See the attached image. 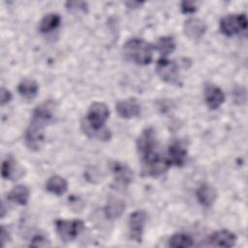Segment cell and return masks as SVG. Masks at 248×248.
I'll return each instance as SVG.
<instances>
[{
  "label": "cell",
  "instance_id": "7",
  "mask_svg": "<svg viewBox=\"0 0 248 248\" xmlns=\"http://www.w3.org/2000/svg\"><path fill=\"white\" fill-rule=\"evenodd\" d=\"M247 28V17L244 14L228 15L220 20V30L226 36H233Z\"/></svg>",
  "mask_w": 248,
  "mask_h": 248
},
{
  "label": "cell",
  "instance_id": "17",
  "mask_svg": "<svg viewBox=\"0 0 248 248\" xmlns=\"http://www.w3.org/2000/svg\"><path fill=\"white\" fill-rule=\"evenodd\" d=\"M23 174V169L12 158L3 161L1 166V175L4 179H18Z\"/></svg>",
  "mask_w": 248,
  "mask_h": 248
},
{
  "label": "cell",
  "instance_id": "12",
  "mask_svg": "<svg viewBox=\"0 0 248 248\" xmlns=\"http://www.w3.org/2000/svg\"><path fill=\"white\" fill-rule=\"evenodd\" d=\"M204 101L210 109L218 108L225 101V94L221 88L214 84H207L203 91Z\"/></svg>",
  "mask_w": 248,
  "mask_h": 248
},
{
  "label": "cell",
  "instance_id": "26",
  "mask_svg": "<svg viewBox=\"0 0 248 248\" xmlns=\"http://www.w3.org/2000/svg\"><path fill=\"white\" fill-rule=\"evenodd\" d=\"M180 8L182 13L184 14H192L197 11V5L194 1H182L180 4Z\"/></svg>",
  "mask_w": 248,
  "mask_h": 248
},
{
  "label": "cell",
  "instance_id": "9",
  "mask_svg": "<svg viewBox=\"0 0 248 248\" xmlns=\"http://www.w3.org/2000/svg\"><path fill=\"white\" fill-rule=\"evenodd\" d=\"M115 108L118 115L126 119L137 117L140 113V105L135 98L120 100L117 102Z\"/></svg>",
  "mask_w": 248,
  "mask_h": 248
},
{
  "label": "cell",
  "instance_id": "27",
  "mask_svg": "<svg viewBox=\"0 0 248 248\" xmlns=\"http://www.w3.org/2000/svg\"><path fill=\"white\" fill-rule=\"evenodd\" d=\"M30 245L35 247H46V246H49V242L44 235L38 234L32 238Z\"/></svg>",
  "mask_w": 248,
  "mask_h": 248
},
{
  "label": "cell",
  "instance_id": "6",
  "mask_svg": "<svg viewBox=\"0 0 248 248\" xmlns=\"http://www.w3.org/2000/svg\"><path fill=\"white\" fill-rule=\"evenodd\" d=\"M84 223L81 220H62L55 221V230L63 241H72L83 231Z\"/></svg>",
  "mask_w": 248,
  "mask_h": 248
},
{
  "label": "cell",
  "instance_id": "23",
  "mask_svg": "<svg viewBox=\"0 0 248 248\" xmlns=\"http://www.w3.org/2000/svg\"><path fill=\"white\" fill-rule=\"evenodd\" d=\"M61 22V17L58 14H47L40 21L39 30L41 33H49L56 29Z\"/></svg>",
  "mask_w": 248,
  "mask_h": 248
},
{
  "label": "cell",
  "instance_id": "8",
  "mask_svg": "<svg viewBox=\"0 0 248 248\" xmlns=\"http://www.w3.org/2000/svg\"><path fill=\"white\" fill-rule=\"evenodd\" d=\"M146 217V213L143 210H136L130 214L128 219V228L131 239L137 242L141 241Z\"/></svg>",
  "mask_w": 248,
  "mask_h": 248
},
{
  "label": "cell",
  "instance_id": "30",
  "mask_svg": "<svg viewBox=\"0 0 248 248\" xmlns=\"http://www.w3.org/2000/svg\"><path fill=\"white\" fill-rule=\"evenodd\" d=\"M1 241H2V246L5 245V242L10 240V235L8 233V231H6L5 227H2V231H1Z\"/></svg>",
  "mask_w": 248,
  "mask_h": 248
},
{
  "label": "cell",
  "instance_id": "22",
  "mask_svg": "<svg viewBox=\"0 0 248 248\" xmlns=\"http://www.w3.org/2000/svg\"><path fill=\"white\" fill-rule=\"evenodd\" d=\"M39 85L36 80L32 78H25L21 80L17 85V91L23 98L30 100L37 96Z\"/></svg>",
  "mask_w": 248,
  "mask_h": 248
},
{
  "label": "cell",
  "instance_id": "14",
  "mask_svg": "<svg viewBox=\"0 0 248 248\" xmlns=\"http://www.w3.org/2000/svg\"><path fill=\"white\" fill-rule=\"evenodd\" d=\"M184 34L191 40L201 39L206 31L205 23L199 18L191 17L184 22Z\"/></svg>",
  "mask_w": 248,
  "mask_h": 248
},
{
  "label": "cell",
  "instance_id": "18",
  "mask_svg": "<svg viewBox=\"0 0 248 248\" xmlns=\"http://www.w3.org/2000/svg\"><path fill=\"white\" fill-rule=\"evenodd\" d=\"M196 196L201 204L205 207H209L214 203L217 198V192L213 186L204 183L198 188L196 191Z\"/></svg>",
  "mask_w": 248,
  "mask_h": 248
},
{
  "label": "cell",
  "instance_id": "10",
  "mask_svg": "<svg viewBox=\"0 0 248 248\" xmlns=\"http://www.w3.org/2000/svg\"><path fill=\"white\" fill-rule=\"evenodd\" d=\"M56 113V106L53 101H46L37 106L32 113V118L37 119L45 124H49L54 120Z\"/></svg>",
  "mask_w": 248,
  "mask_h": 248
},
{
  "label": "cell",
  "instance_id": "24",
  "mask_svg": "<svg viewBox=\"0 0 248 248\" xmlns=\"http://www.w3.org/2000/svg\"><path fill=\"white\" fill-rule=\"evenodd\" d=\"M155 48L159 51V53L165 58L169 54H170L175 48V42L170 36H164L159 38L155 45Z\"/></svg>",
  "mask_w": 248,
  "mask_h": 248
},
{
  "label": "cell",
  "instance_id": "3",
  "mask_svg": "<svg viewBox=\"0 0 248 248\" xmlns=\"http://www.w3.org/2000/svg\"><path fill=\"white\" fill-rule=\"evenodd\" d=\"M141 161V171L142 175L145 176H159L170 167L169 160L155 152V150L145 156H142Z\"/></svg>",
  "mask_w": 248,
  "mask_h": 248
},
{
  "label": "cell",
  "instance_id": "21",
  "mask_svg": "<svg viewBox=\"0 0 248 248\" xmlns=\"http://www.w3.org/2000/svg\"><path fill=\"white\" fill-rule=\"evenodd\" d=\"M47 192L54 195H63L68 190V182L60 175H52L46 183Z\"/></svg>",
  "mask_w": 248,
  "mask_h": 248
},
{
  "label": "cell",
  "instance_id": "13",
  "mask_svg": "<svg viewBox=\"0 0 248 248\" xmlns=\"http://www.w3.org/2000/svg\"><path fill=\"white\" fill-rule=\"evenodd\" d=\"M187 157V149L185 145L179 141H173L170 144L169 150H168V157L170 166L174 165L177 167H181L184 165Z\"/></svg>",
  "mask_w": 248,
  "mask_h": 248
},
{
  "label": "cell",
  "instance_id": "20",
  "mask_svg": "<svg viewBox=\"0 0 248 248\" xmlns=\"http://www.w3.org/2000/svg\"><path fill=\"white\" fill-rule=\"evenodd\" d=\"M29 196H30V190L26 185H16L15 186L9 193L7 198L19 204V205H25L29 200Z\"/></svg>",
  "mask_w": 248,
  "mask_h": 248
},
{
  "label": "cell",
  "instance_id": "29",
  "mask_svg": "<svg viewBox=\"0 0 248 248\" xmlns=\"http://www.w3.org/2000/svg\"><path fill=\"white\" fill-rule=\"evenodd\" d=\"M68 9L70 10H82L85 11L86 9V3L82 1H72V2H67Z\"/></svg>",
  "mask_w": 248,
  "mask_h": 248
},
{
  "label": "cell",
  "instance_id": "11",
  "mask_svg": "<svg viewBox=\"0 0 248 248\" xmlns=\"http://www.w3.org/2000/svg\"><path fill=\"white\" fill-rule=\"evenodd\" d=\"M156 146V138L153 128L144 129L137 140V147L141 157L154 151Z\"/></svg>",
  "mask_w": 248,
  "mask_h": 248
},
{
  "label": "cell",
  "instance_id": "5",
  "mask_svg": "<svg viewBox=\"0 0 248 248\" xmlns=\"http://www.w3.org/2000/svg\"><path fill=\"white\" fill-rule=\"evenodd\" d=\"M157 75L167 83L172 85H180V74L178 65L171 60L162 57L156 64Z\"/></svg>",
  "mask_w": 248,
  "mask_h": 248
},
{
  "label": "cell",
  "instance_id": "25",
  "mask_svg": "<svg viewBox=\"0 0 248 248\" xmlns=\"http://www.w3.org/2000/svg\"><path fill=\"white\" fill-rule=\"evenodd\" d=\"M169 246L172 248H189L194 246L191 236L184 233H175L169 240Z\"/></svg>",
  "mask_w": 248,
  "mask_h": 248
},
{
  "label": "cell",
  "instance_id": "4",
  "mask_svg": "<svg viewBox=\"0 0 248 248\" xmlns=\"http://www.w3.org/2000/svg\"><path fill=\"white\" fill-rule=\"evenodd\" d=\"M46 124L31 118L30 124L24 132V142L31 151H38L45 142V127Z\"/></svg>",
  "mask_w": 248,
  "mask_h": 248
},
{
  "label": "cell",
  "instance_id": "2",
  "mask_svg": "<svg viewBox=\"0 0 248 248\" xmlns=\"http://www.w3.org/2000/svg\"><path fill=\"white\" fill-rule=\"evenodd\" d=\"M123 51L128 60L138 65H147L152 60L153 46L142 39L133 38L125 43Z\"/></svg>",
  "mask_w": 248,
  "mask_h": 248
},
{
  "label": "cell",
  "instance_id": "16",
  "mask_svg": "<svg viewBox=\"0 0 248 248\" xmlns=\"http://www.w3.org/2000/svg\"><path fill=\"white\" fill-rule=\"evenodd\" d=\"M112 173L114 175L115 181L121 186L129 185L133 180V171L125 164L121 162H114L111 167Z\"/></svg>",
  "mask_w": 248,
  "mask_h": 248
},
{
  "label": "cell",
  "instance_id": "15",
  "mask_svg": "<svg viewBox=\"0 0 248 248\" xmlns=\"http://www.w3.org/2000/svg\"><path fill=\"white\" fill-rule=\"evenodd\" d=\"M208 241L212 246L232 247L236 242V235L228 230H220L214 232L209 236Z\"/></svg>",
  "mask_w": 248,
  "mask_h": 248
},
{
  "label": "cell",
  "instance_id": "19",
  "mask_svg": "<svg viewBox=\"0 0 248 248\" xmlns=\"http://www.w3.org/2000/svg\"><path fill=\"white\" fill-rule=\"evenodd\" d=\"M124 209L125 203L122 200L117 198H110L104 208V212L108 219H116L122 215Z\"/></svg>",
  "mask_w": 248,
  "mask_h": 248
},
{
  "label": "cell",
  "instance_id": "1",
  "mask_svg": "<svg viewBox=\"0 0 248 248\" xmlns=\"http://www.w3.org/2000/svg\"><path fill=\"white\" fill-rule=\"evenodd\" d=\"M109 116V109L106 104L101 102L93 103L86 113L85 122L81 126L85 134L102 140H108L111 137L110 131L104 127Z\"/></svg>",
  "mask_w": 248,
  "mask_h": 248
},
{
  "label": "cell",
  "instance_id": "28",
  "mask_svg": "<svg viewBox=\"0 0 248 248\" xmlns=\"http://www.w3.org/2000/svg\"><path fill=\"white\" fill-rule=\"evenodd\" d=\"M11 100H12V93L8 89L2 87L1 90H0V103H1V106H4V105L8 104Z\"/></svg>",
  "mask_w": 248,
  "mask_h": 248
}]
</instances>
